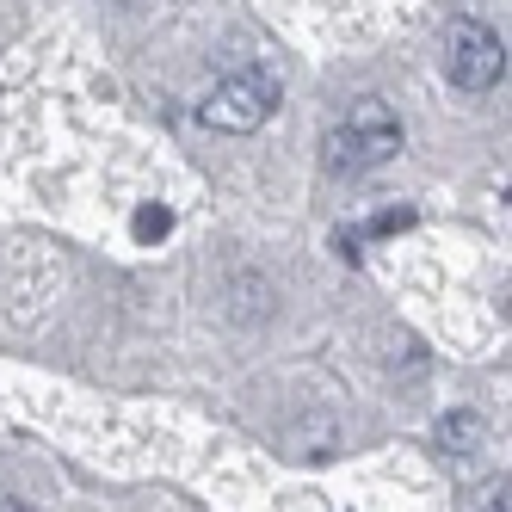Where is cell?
<instances>
[{
	"label": "cell",
	"mask_w": 512,
	"mask_h": 512,
	"mask_svg": "<svg viewBox=\"0 0 512 512\" xmlns=\"http://www.w3.org/2000/svg\"><path fill=\"white\" fill-rule=\"evenodd\" d=\"M272 112H278V81L266 75V68H241V75H229L223 87L198 105V118H204L210 130H229V136L260 130Z\"/></svg>",
	"instance_id": "2"
},
{
	"label": "cell",
	"mask_w": 512,
	"mask_h": 512,
	"mask_svg": "<svg viewBox=\"0 0 512 512\" xmlns=\"http://www.w3.org/2000/svg\"><path fill=\"white\" fill-rule=\"evenodd\" d=\"M401 229H414V210H383L371 223V235H401Z\"/></svg>",
	"instance_id": "6"
},
{
	"label": "cell",
	"mask_w": 512,
	"mask_h": 512,
	"mask_svg": "<svg viewBox=\"0 0 512 512\" xmlns=\"http://www.w3.org/2000/svg\"><path fill=\"white\" fill-rule=\"evenodd\" d=\"M0 512H31V506H25V500H13V494H7V500H0Z\"/></svg>",
	"instance_id": "8"
},
{
	"label": "cell",
	"mask_w": 512,
	"mask_h": 512,
	"mask_svg": "<svg viewBox=\"0 0 512 512\" xmlns=\"http://www.w3.org/2000/svg\"><path fill=\"white\" fill-rule=\"evenodd\" d=\"M401 155V124L395 112L371 93V99H358L352 105V118L334 124L321 136V167L334 173V179H358V173H377L383 161Z\"/></svg>",
	"instance_id": "1"
},
{
	"label": "cell",
	"mask_w": 512,
	"mask_h": 512,
	"mask_svg": "<svg viewBox=\"0 0 512 512\" xmlns=\"http://www.w3.org/2000/svg\"><path fill=\"white\" fill-rule=\"evenodd\" d=\"M482 512H512V500H506V488H500V494H488V506H482Z\"/></svg>",
	"instance_id": "7"
},
{
	"label": "cell",
	"mask_w": 512,
	"mask_h": 512,
	"mask_svg": "<svg viewBox=\"0 0 512 512\" xmlns=\"http://www.w3.org/2000/svg\"><path fill=\"white\" fill-rule=\"evenodd\" d=\"M445 68H451V81L463 93L500 87L506 81V44H500V31H488L482 19H457L451 38H445Z\"/></svg>",
	"instance_id": "3"
},
{
	"label": "cell",
	"mask_w": 512,
	"mask_h": 512,
	"mask_svg": "<svg viewBox=\"0 0 512 512\" xmlns=\"http://www.w3.org/2000/svg\"><path fill=\"white\" fill-rule=\"evenodd\" d=\"M475 438H482V420L475 414H451V420H438V451H475Z\"/></svg>",
	"instance_id": "4"
},
{
	"label": "cell",
	"mask_w": 512,
	"mask_h": 512,
	"mask_svg": "<svg viewBox=\"0 0 512 512\" xmlns=\"http://www.w3.org/2000/svg\"><path fill=\"white\" fill-rule=\"evenodd\" d=\"M130 229H136V241H142V247H155V241L173 229V210H167V204H142Z\"/></svg>",
	"instance_id": "5"
}]
</instances>
